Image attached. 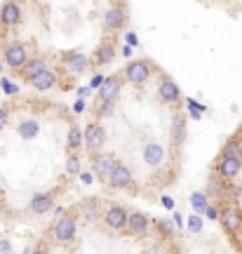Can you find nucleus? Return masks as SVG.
Listing matches in <instances>:
<instances>
[{
  "mask_svg": "<svg viewBox=\"0 0 242 254\" xmlns=\"http://www.w3.org/2000/svg\"><path fill=\"white\" fill-rule=\"evenodd\" d=\"M233 247H235V250H238V252L242 254V228H240V231H238V236L233 238Z\"/></svg>",
  "mask_w": 242,
  "mask_h": 254,
  "instance_id": "e433bc0d",
  "label": "nucleus"
},
{
  "mask_svg": "<svg viewBox=\"0 0 242 254\" xmlns=\"http://www.w3.org/2000/svg\"><path fill=\"white\" fill-rule=\"evenodd\" d=\"M54 82H57L54 71L52 68H45V71H40L38 75H33V78L28 80V85H31V87H36V90H52Z\"/></svg>",
  "mask_w": 242,
  "mask_h": 254,
  "instance_id": "412c9836",
  "label": "nucleus"
},
{
  "mask_svg": "<svg viewBox=\"0 0 242 254\" xmlns=\"http://www.w3.org/2000/svg\"><path fill=\"white\" fill-rule=\"evenodd\" d=\"M31 57L33 55H31V45H28V43L14 40V43H7V45L2 47V62H5V66L12 68V71H21Z\"/></svg>",
  "mask_w": 242,
  "mask_h": 254,
  "instance_id": "f03ea898",
  "label": "nucleus"
},
{
  "mask_svg": "<svg viewBox=\"0 0 242 254\" xmlns=\"http://www.w3.org/2000/svg\"><path fill=\"white\" fill-rule=\"evenodd\" d=\"M80 146H82V132H80V127H71V129H68V136H66V148H68L71 153H75Z\"/></svg>",
  "mask_w": 242,
  "mask_h": 254,
  "instance_id": "b1692460",
  "label": "nucleus"
},
{
  "mask_svg": "<svg viewBox=\"0 0 242 254\" xmlns=\"http://www.w3.org/2000/svg\"><path fill=\"white\" fill-rule=\"evenodd\" d=\"M106 182L111 189H129L134 184V177H132V170L125 163H118L106 177Z\"/></svg>",
  "mask_w": 242,
  "mask_h": 254,
  "instance_id": "ddd939ff",
  "label": "nucleus"
},
{
  "mask_svg": "<svg viewBox=\"0 0 242 254\" xmlns=\"http://www.w3.org/2000/svg\"><path fill=\"white\" fill-rule=\"evenodd\" d=\"M240 170H242V160H238V158H224V155H219V160L214 163V172L221 182L235 179L240 174Z\"/></svg>",
  "mask_w": 242,
  "mask_h": 254,
  "instance_id": "9d476101",
  "label": "nucleus"
},
{
  "mask_svg": "<svg viewBox=\"0 0 242 254\" xmlns=\"http://www.w3.org/2000/svg\"><path fill=\"white\" fill-rule=\"evenodd\" d=\"M122 55H125V57H132V47H122Z\"/></svg>",
  "mask_w": 242,
  "mask_h": 254,
  "instance_id": "49530a36",
  "label": "nucleus"
},
{
  "mask_svg": "<svg viewBox=\"0 0 242 254\" xmlns=\"http://www.w3.org/2000/svg\"><path fill=\"white\" fill-rule=\"evenodd\" d=\"M188 228L193 233H197V231L202 228V217H200V214H193V217L188 219Z\"/></svg>",
  "mask_w": 242,
  "mask_h": 254,
  "instance_id": "473e14b6",
  "label": "nucleus"
},
{
  "mask_svg": "<svg viewBox=\"0 0 242 254\" xmlns=\"http://www.w3.org/2000/svg\"><path fill=\"white\" fill-rule=\"evenodd\" d=\"M54 207V195L52 193H36L33 198H31V212L33 214H47L50 209Z\"/></svg>",
  "mask_w": 242,
  "mask_h": 254,
  "instance_id": "a211bd4d",
  "label": "nucleus"
},
{
  "mask_svg": "<svg viewBox=\"0 0 242 254\" xmlns=\"http://www.w3.org/2000/svg\"><path fill=\"white\" fill-rule=\"evenodd\" d=\"M101 82H104V75H94V78H92V85H87V87H101Z\"/></svg>",
  "mask_w": 242,
  "mask_h": 254,
  "instance_id": "4c0bfd02",
  "label": "nucleus"
},
{
  "mask_svg": "<svg viewBox=\"0 0 242 254\" xmlns=\"http://www.w3.org/2000/svg\"><path fill=\"white\" fill-rule=\"evenodd\" d=\"M94 116H97V118H104V116H113V104H104V101L97 99V106H94Z\"/></svg>",
  "mask_w": 242,
  "mask_h": 254,
  "instance_id": "7c9ffc66",
  "label": "nucleus"
},
{
  "mask_svg": "<svg viewBox=\"0 0 242 254\" xmlns=\"http://www.w3.org/2000/svg\"><path fill=\"white\" fill-rule=\"evenodd\" d=\"M151 231V219L146 212H129L127 217V226H125V233L132 238H144L146 233Z\"/></svg>",
  "mask_w": 242,
  "mask_h": 254,
  "instance_id": "0eeeda50",
  "label": "nucleus"
},
{
  "mask_svg": "<svg viewBox=\"0 0 242 254\" xmlns=\"http://www.w3.org/2000/svg\"><path fill=\"white\" fill-rule=\"evenodd\" d=\"M202 214H205L207 219H216V217H219V209H216V205H207Z\"/></svg>",
  "mask_w": 242,
  "mask_h": 254,
  "instance_id": "72a5a7b5",
  "label": "nucleus"
},
{
  "mask_svg": "<svg viewBox=\"0 0 242 254\" xmlns=\"http://www.w3.org/2000/svg\"><path fill=\"white\" fill-rule=\"evenodd\" d=\"M170 141L172 146H181L186 141V118H183V113H174V118H172Z\"/></svg>",
  "mask_w": 242,
  "mask_h": 254,
  "instance_id": "f3484780",
  "label": "nucleus"
},
{
  "mask_svg": "<svg viewBox=\"0 0 242 254\" xmlns=\"http://www.w3.org/2000/svg\"><path fill=\"white\" fill-rule=\"evenodd\" d=\"M158 99L162 101V104H167V106H174V104H179L181 101V90L179 85L172 80V78H160V82H158Z\"/></svg>",
  "mask_w": 242,
  "mask_h": 254,
  "instance_id": "4468645a",
  "label": "nucleus"
},
{
  "mask_svg": "<svg viewBox=\"0 0 242 254\" xmlns=\"http://www.w3.org/2000/svg\"><path fill=\"white\" fill-rule=\"evenodd\" d=\"M207 205H209V202H207V195H205V193H200V190L190 193V207L195 209V214H200V217H202V212H205Z\"/></svg>",
  "mask_w": 242,
  "mask_h": 254,
  "instance_id": "a878e982",
  "label": "nucleus"
},
{
  "mask_svg": "<svg viewBox=\"0 0 242 254\" xmlns=\"http://www.w3.org/2000/svg\"><path fill=\"white\" fill-rule=\"evenodd\" d=\"M113 59H116V43H113V40H101L97 45V50L92 52L90 64H94V66H106V64H111Z\"/></svg>",
  "mask_w": 242,
  "mask_h": 254,
  "instance_id": "dca6fc26",
  "label": "nucleus"
},
{
  "mask_svg": "<svg viewBox=\"0 0 242 254\" xmlns=\"http://www.w3.org/2000/svg\"><path fill=\"white\" fill-rule=\"evenodd\" d=\"M45 68H50V66H47V59H45V57H31V59L26 62V66H24V68H21L19 73L24 75V80H31L33 75H38V73L45 71Z\"/></svg>",
  "mask_w": 242,
  "mask_h": 254,
  "instance_id": "aec40b11",
  "label": "nucleus"
},
{
  "mask_svg": "<svg viewBox=\"0 0 242 254\" xmlns=\"http://www.w3.org/2000/svg\"><path fill=\"white\" fill-rule=\"evenodd\" d=\"M221 155L224 158H238V160H242V146L238 144V139H228L224 144V148H221Z\"/></svg>",
  "mask_w": 242,
  "mask_h": 254,
  "instance_id": "393cba45",
  "label": "nucleus"
},
{
  "mask_svg": "<svg viewBox=\"0 0 242 254\" xmlns=\"http://www.w3.org/2000/svg\"><path fill=\"white\" fill-rule=\"evenodd\" d=\"M122 92V75H111V78H104L101 87H99V101L104 104H116L118 97Z\"/></svg>",
  "mask_w": 242,
  "mask_h": 254,
  "instance_id": "1a4fd4ad",
  "label": "nucleus"
},
{
  "mask_svg": "<svg viewBox=\"0 0 242 254\" xmlns=\"http://www.w3.org/2000/svg\"><path fill=\"white\" fill-rule=\"evenodd\" d=\"M233 190H231V184H226V182H216V179H212L209 182V189H207V193L205 195H212V198H216V200H224L226 202V195H231Z\"/></svg>",
  "mask_w": 242,
  "mask_h": 254,
  "instance_id": "4be33fe9",
  "label": "nucleus"
},
{
  "mask_svg": "<svg viewBox=\"0 0 242 254\" xmlns=\"http://www.w3.org/2000/svg\"><path fill=\"white\" fill-rule=\"evenodd\" d=\"M219 224L224 228V233L231 240L238 236V231L242 228V207L238 205V200H226L221 202V209H219Z\"/></svg>",
  "mask_w": 242,
  "mask_h": 254,
  "instance_id": "f257e3e1",
  "label": "nucleus"
},
{
  "mask_svg": "<svg viewBox=\"0 0 242 254\" xmlns=\"http://www.w3.org/2000/svg\"><path fill=\"white\" fill-rule=\"evenodd\" d=\"M235 139H238V144L242 146V132H240V134H235Z\"/></svg>",
  "mask_w": 242,
  "mask_h": 254,
  "instance_id": "de8ad7c7",
  "label": "nucleus"
},
{
  "mask_svg": "<svg viewBox=\"0 0 242 254\" xmlns=\"http://www.w3.org/2000/svg\"><path fill=\"white\" fill-rule=\"evenodd\" d=\"M151 62H144V59H136V62H129L122 71V80H127L134 87H144L146 82L151 80Z\"/></svg>",
  "mask_w": 242,
  "mask_h": 254,
  "instance_id": "20e7f679",
  "label": "nucleus"
},
{
  "mask_svg": "<svg viewBox=\"0 0 242 254\" xmlns=\"http://www.w3.org/2000/svg\"><path fill=\"white\" fill-rule=\"evenodd\" d=\"M127 217H129V212H127L122 205H111V207L104 212V224H106L111 231H125Z\"/></svg>",
  "mask_w": 242,
  "mask_h": 254,
  "instance_id": "2eb2a0df",
  "label": "nucleus"
},
{
  "mask_svg": "<svg viewBox=\"0 0 242 254\" xmlns=\"http://www.w3.org/2000/svg\"><path fill=\"white\" fill-rule=\"evenodd\" d=\"M172 250H174V247H170L167 243H162V240H160V243H153V245L146 247L144 254H170Z\"/></svg>",
  "mask_w": 242,
  "mask_h": 254,
  "instance_id": "c85d7f7f",
  "label": "nucleus"
},
{
  "mask_svg": "<svg viewBox=\"0 0 242 254\" xmlns=\"http://www.w3.org/2000/svg\"><path fill=\"white\" fill-rule=\"evenodd\" d=\"M78 177H80L82 184H92V174H90V172H80Z\"/></svg>",
  "mask_w": 242,
  "mask_h": 254,
  "instance_id": "ea45409f",
  "label": "nucleus"
},
{
  "mask_svg": "<svg viewBox=\"0 0 242 254\" xmlns=\"http://www.w3.org/2000/svg\"><path fill=\"white\" fill-rule=\"evenodd\" d=\"M61 64L66 66V71L73 73V75H82V73L90 68V57L78 52V50H71V52H63L61 55Z\"/></svg>",
  "mask_w": 242,
  "mask_h": 254,
  "instance_id": "6e6552de",
  "label": "nucleus"
},
{
  "mask_svg": "<svg viewBox=\"0 0 242 254\" xmlns=\"http://www.w3.org/2000/svg\"><path fill=\"white\" fill-rule=\"evenodd\" d=\"M31 252H33V250H31V247H26V250H24L21 254H31Z\"/></svg>",
  "mask_w": 242,
  "mask_h": 254,
  "instance_id": "09e8293b",
  "label": "nucleus"
},
{
  "mask_svg": "<svg viewBox=\"0 0 242 254\" xmlns=\"http://www.w3.org/2000/svg\"><path fill=\"white\" fill-rule=\"evenodd\" d=\"M75 233H78V221H75V214H61V217H57L52 226V236L57 243H61V245H68L75 240Z\"/></svg>",
  "mask_w": 242,
  "mask_h": 254,
  "instance_id": "7ed1b4c3",
  "label": "nucleus"
},
{
  "mask_svg": "<svg viewBox=\"0 0 242 254\" xmlns=\"http://www.w3.org/2000/svg\"><path fill=\"white\" fill-rule=\"evenodd\" d=\"M0 254H12V243L9 240H0Z\"/></svg>",
  "mask_w": 242,
  "mask_h": 254,
  "instance_id": "f704fd0d",
  "label": "nucleus"
},
{
  "mask_svg": "<svg viewBox=\"0 0 242 254\" xmlns=\"http://www.w3.org/2000/svg\"><path fill=\"white\" fill-rule=\"evenodd\" d=\"M155 228H158V233L162 238H172L174 236V224L167 221V219H160V221H155Z\"/></svg>",
  "mask_w": 242,
  "mask_h": 254,
  "instance_id": "cd10ccee",
  "label": "nucleus"
},
{
  "mask_svg": "<svg viewBox=\"0 0 242 254\" xmlns=\"http://www.w3.org/2000/svg\"><path fill=\"white\" fill-rule=\"evenodd\" d=\"M0 87H2V92H5V94H9V97L19 92V87L12 80H9V78H2V80H0Z\"/></svg>",
  "mask_w": 242,
  "mask_h": 254,
  "instance_id": "2f4dec72",
  "label": "nucleus"
},
{
  "mask_svg": "<svg viewBox=\"0 0 242 254\" xmlns=\"http://www.w3.org/2000/svg\"><path fill=\"white\" fill-rule=\"evenodd\" d=\"M21 5L19 2H2L0 5V28L7 31V28H17L21 24Z\"/></svg>",
  "mask_w": 242,
  "mask_h": 254,
  "instance_id": "9b49d317",
  "label": "nucleus"
},
{
  "mask_svg": "<svg viewBox=\"0 0 242 254\" xmlns=\"http://www.w3.org/2000/svg\"><path fill=\"white\" fill-rule=\"evenodd\" d=\"M174 226L177 228L183 226V217H181V212H174Z\"/></svg>",
  "mask_w": 242,
  "mask_h": 254,
  "instance_id": "58836bf2",
  "label": "nucleus"
},
{
  "mask_svg": "<svg viewBox=\"0 0 242 254\" xmlns=\"http://www.w3.org/2000/svg\"><path fill=\"white\" fill-rule=\"evenodd\" d=\"M170 254H181V252H179V250H172V252H170Z\"/></svg>",
  "mask_w": 242,
  "mask_h": 254,
  "instance_id": "8fccbe9b",
  "label": "nucleus"
},
{
  "mask_svg": "<svg viewBox=\"0 0 242 254\" xmlns=\"http://www.w3.org/2000/svg\"><path fill=\"white\" fill-rule=\"evenodd\" d=\"M31 254H50V252H47L45 247H36V250H33V252H31Z\"/></svg>",
  "mask_w": 242,
  "mask_h": 254,
  "instance_id": "a18cd8bd",
  "label": "nucleus"
},
{
  "mask_svg": "<svg viewBox=\"0 0 242 254\" xmlns=\"http://www.w3.org/2000/svg\"><path fill=\"white\" fill-rule=\"evenodd\" d=\"M97 209H99V200H97V198L82 200V202H80V212L85 214V217L94 219V214H97Z\"/></svg>",
  "mask_w": 242,
  "mask_h": 254,
  "instance_id": "bb28decb",
  "label": "nucleus"
},
{
  "mask_svg": "<svg viewBox=\"0 0 242 254\" xmlns=\"http://www.w3.org/2000/svg\"><path fill=\"white\" fill-rule=\"evenodd\" d=\"M162 205H165L167 209H174V200H172L170 195H165V198H162Z\"/></svg>",
  "mask_w": 242,
  "mask_h": 254,
  "instance_id": "a19ab883",
  "label": "nucleus"
},
{
  "mask_svg": "<svg viewBox=\"0 0 242 254\" xmlns=\"http://www.w3.org/2000/svg\"><path fill=\"white\" fill-rule=\"evenodd\" d=\"M66 172L68 174H80V158L75 153H71L66 158Z\"/></svg>",
  "mask_w": 242,
  "mask_h": 254,
  "instance_id": "c756f323",
  "label": "nucleus"
},
{
  "mask_svg": "<svg viewBox=\"0 0 242 254\" xmlns=\"http://www.w3.org/2000/svg\"><path fill=\"white\" fill-rule=\"evenodd\" d=\"M90 92H92L90 87H80V90H78V97H80V99L85 101V97H87V94H90Z\"/></svg>",
  "mask_w": 242,
  "mask_h": 254,
  "instance_id": "79ce46f5",
  "label": "nucleus"
},
{
  "mask_svg": "<svg viewBox=\"0 0 242 254\" xmlns=\"http://www.w3.org/2000/svg\"><path fill=\"white\" fill-rule=\"evenodd\" d=\"M127 24V7L125 5H111V7L104 12V28L106 31H120L125 28Z\"/></svg>",
  "mask_w": 242,
  "mask_h": 254,
  "instance_id": "f8f14e48",
  "label": "nucleus"
},
{
  "mask_svg": "<svg viewBox=\"0 0 242 254\" xmlns=\"http://www.w3.org/2000/svg\"><path fill=\"white\" fill-rule=\"evenodd\" d=\"M92 172L94 177H99L101 182H106V177L111 174V170L118 165V158L113 153H106V151H99V153H92Z\"/></svg>",
  "mask_w": 242,
  "mask_h": 254,
  "instance_id": "423d86ee",
  "label": "nucleus"
},
{
  "mask_svg": "<svg viewBox=\"0 0 242 254\" xmlns=\"http://www.w3.org/2000/svg\"><path fill=\"white\" fill-rule=\"evenodd\" d=\"M73 109H75V113H82V109H85V101L78 99V101H75V106H73Z\"/></svg>",
  "mask_w": 242,
  "mask_h": 254,
  "instance_id": "c03bdc74",
  "label": "nucleus"
},
{
  "mask_svg": "<svg viewBox=\"0 0 242 254\" xmlns=\"http://www.w3.org/2000/svg\"><path fill=\"white\" fill-rule=\"evenodd\" d=\"M17 132L21 139H33L40 132V125H38V120H24V123H19Z\"/></svg>",
  "mask_w": 242,
  "mask_h": 254,
  "instance_id": "5701e85b",
  "label": "nucleus"
},
{
  "mask_svg": "<svg viewBox=\"0 0 242 254\" xmlns=\"http://www.w3.org/2000/svg\"><path fill=\"white\" fill-rule=\"evenodd\" d=\"M7 120H9L7 109H0V129H5V125H7Z\"/></svg>",
  "mask_w": 242,
  "mask_h": 254,
  "instance_id": "c9c22d12",
  "label": "nucleus"
},
{
  "mask_svg": "<svg viewBox=\"0 0 242 254\" xmlns=\"http://www.w3.org/2000/svg\"><path fill=\"white\" fill-rule=\"evenodd\" d=\"M82 146L90 153H99L106 146V129L101 123H87L85 132H82Z\"/></svg>",
  "mask_w": 242,
  "mask_h": 254,
  "instance_id": "39448f33",
  "label": "nucleus"
},
{
  "mask_svg": "<svg viewBox=\"0 0 242 254\" xmlns=\"http://www.w3.org/2000/svg\"><path fill=\"white\" fill-rule=\"evenodd\" d=\"M132 45H136V36L134 33H127V47H132Z\"/></svg>",
  "mask_w": 242,
  "mask_h": 254,
  "instance_id": "37998d69",
  "label": "nucleus"
},
{
  "mask_svg": "<svg viewBox=\"0 0 242 254\" xmlns=\"http://www.w3.org/2000/svg\"><path fill=\"white\" fill-rule=\"evenodd\" d=\"M162 160H165V148L160 144L151 141L144 146V163L148 167H158V165H162Z\"/></svg>",
  "mask_w": 242,
  "mask_h": 254,
  "instance_id": "6ab92c4d",
  "label": "nucleus"
}]
</instances>
